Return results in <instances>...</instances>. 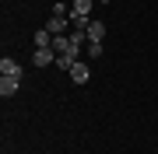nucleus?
<instances>
[{
	"label": "nucleus",
	"instance_id": "obj_8",
	"mask_svg": "<svg viewBox=\"0 0 158 154\" xmlns=\"http://www.w3.org/2000/svg\"><path fill=\"white\" fill-rule=\"evenodd\" d=\"M14 91H18V77H0V95L11 98Z\"/></svg>",
	"mask_w": 158,
	"mask_h": 154
},
{
	"label": "nucleus",
	"instance_id": "obj_7",
	"mask_svg": "<svg viewBox=\"0 0 158 154\" xmlns=\"http://www.w3.org/2000/svg\"><path fill=\"white\" fill-rule=\"evenodd\" d=\"M35 49H53V32H46V28L35 32Z\"/></svg>",
	"mask_w": 158,
	"mask_h": 154
},
{
	"label": "nucleus",
	"instance_id": "obj_5",
	"mask_svg": "<svg viewBox=\"0 0 158 154\" xmlns=\"http://www.w3.org/2000/svg\"><path fill=\"white\" fill-rule=\"evenodd\" d=\"M67 18H49V21H46V32H53V35H63V32H67Z\"/></svg>",
	"mask_w": 158,
	"mask_h": 154
},
{
	"label": "nucleus",
	"instance_id": "obj_12",
	"mask_svg": "<svg viewBox=\"0 0 158 154\" xmlns=\"http://www.w3.org/2000/svg\"><path fill=\"white\" fill-rule=\"evenodd\" d=\"M53 18H67V7H63V4H53Z\"/></svg>",
	"mask_w": 158,
	"mask_h": 154
},
{
	"label": "nucleus",
	"instance_id": "obj_3",
	"mask_svg": "<svg viewBox=\"0 0 158 154\" xmlns=\"http://www.w3.org/2000/svg\"><path fill=\"white\" fill-rule=\"evenodd\" d=\"M0 74H4V77H21V63L11 60V56H4V60H0Z\"/></svg>",
	"mask_w": 158,
	"mask_h": 154
},
{
	"label": "nucleus",
	"instance_id": "obj_1",
	"mask_svg": "<svg viewBox=\"0 0 158 154\" xmlns=\"http://www.w3.org/2000/svg\"><path fill=\"white\" fill-rule=\"evenodd\" d=\"M74 63H77V46L70 42V46H67V49H63L60 56H56V67H60V70H70Z\"/></svg>",
	"mask_w": 158,
	"mask_h": 154
},
{
	"label": "nucleus",
	"instance_id": "obj_11",
	"mask_svg": "<svg viewBox=\"0 0 158 154\" xmlns=\"http://www.w3.org/2000/svg\"><path fill=\"white\" fill-rule=\"evenodd\" d=\"M88 53H91V60H95V56H102L106 49H102V42H88Z\"/></svg>",
	"mask_w": 158,
	"mask_h": 154
},
{
	"label": "nucleus",
	"instance_id": "obj_2",
	"mask_svg": "<svg viewBox=\"0 0 158 154\" xmlns=\"http://www.w3.org/2000/svg\"><path fill=\"white\" fill-rule=\"evenodd\" d=\"M67 74H70V81H74V84H88V77H91V70H88L85 63L77 60V63H74V67L67 70Z\"/></svg>",
	"mask_w": 158,
	"mask_h": 154
},
{
	"label": "nucleus",
	"instance_id": "obj_4",
	"mask_svg": "<svg viewBox=\"0 0 158 154\" xmlns=\"http://www.w3.org/2000/svg\"><path fill=\"white\" fill-rule=\"evenodd\" d=\"M102 39H106V25L91 18V25H88V42H102Z\"/></svg>",
	"mask_w": 158,
	"mask_h": 154
},
{
	"label": "nucleus",
	"instance_id": "obj_13",
	"mask_svg": "<svg viewBox=\"0 0 158 154\" xmlns=\"http://www.w3.org/2000/svg\"><path fill=\"white\" fill-rule=\"evenodd\" d=\"M102 4H109V0H102Z\"/></svg>",
	"mask_w": 158,
	"mask_h": 154
},
{
	"label": "nucleus",
	"instance_id": "obj_10",
	"mask_svg": "<svg viewBox=\"0 0 158 154\" xmlns=\"http://www.w3.org/2000/svg\"><path fill=\"white\" fill-rule=\"evenodd\" d=\"M70 25H74V28H81V32H88L91 18H77V14H70Z\"/></svg>",
	"mask_w": 158,
	"mask_h": 154
},
{
	"label": "nucleus",
	"instance_id": "obj_6",
	"mask_svg": "<svg viewBox=\"0 0 158 154\" xmlns=\"http://www.w3.org/2000/svg\"><path fill=\"white\" fill-rule=\"evenodd\" d=\"M49 63H56V53L53 49H35V67H49Z\"/></svg>",
	"mask_w": 158,
	"mask_h": 154
},
{
	"label": "nucleus",
	"instance_id": "obj_9",
	"mask_svg": "<svg viewBox=\"0 0 158 154\" xmlns=\"http://www.w3.org/2000/svg\"><path fill=\"white\" fill-rule=\"evenodd\" d=\"M88 11H91V0H74L70 4V14H77V18H88Z\"/></svg>",
	"mask_w": 158,
	"mask_h": 154
}]
</instances>
